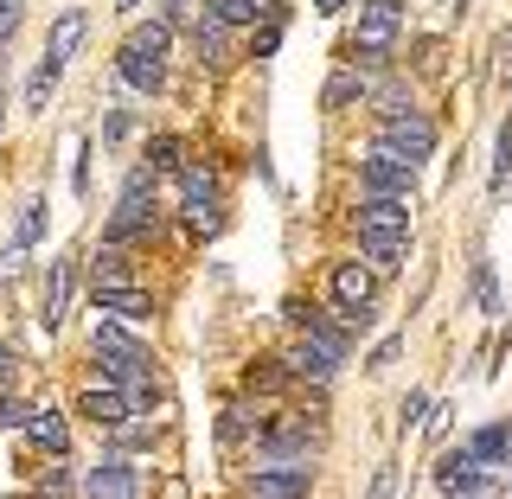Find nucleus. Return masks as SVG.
Segmentation results:
<instances>
[{
    "mask_svg": "<svg viewBox=\"0 0 512 499\" xmlns=\"http://www.w3.org/2000/svg\"><path fill=\"white\" fill-rule=\"evenodd\" d=\"M0 429H26V404L7 397V391H0Z\"/></svg>",
    "mask_w": 512,
    "mask_h": 499,
    "instance_id": "obj_27",
    "label": "nucleus"
},
{
    "mask_svg": "<svg viewBox=\"0 0 512 499\" xmlns=\"http://www.w3.org/2000/svg\"><path fill=\"white\" fill-rule=\"evenodd\" d=\"M436 487L448 499H474L480 487H487V468L468 455V448H455V455H442V468H436Z\"/></svg>",
    "mask_w": 512,
    "mask_h": 499,
    "instance_id": "obj_10",
    "label": "nucleus"
},
{
    "mask_svg": "<svg viewBox=\"0 0 512 499\" xmlns=\"http://www.w3.org/2000/svg\"><path fill=\"white\" fill-rule=\"evenodd\" d=\"M314 7H320V13H340V7H346V0H314Z\"/></svg>",
    "mask_w": 512,
    "mask_h": 499,
    "instance_id": "obj_35",
    "label": "nucleus"
},
{
    "mask_svg": "<svg viewBox=\"0 0 512 499\" xmlns=\"http://www.w3.org/2000/svg\"><path fill=\"white\" fill-rule=\"evenodd\" d=\"M359 244H365V256H372V269H384V276H391V269L404 263L410 237H372V231H359Z\"/></svg>",
    "mask_w": 512,
    "mask_h": 499,
    "instance_id": "obj_23",
    "label": "nucleus"
},
{
    "mask_svg": "<svg viewBox=\"0 0 512 499\" xmlns=\"http://www.w3.org/2000/svg\"><path fill=\"white\" fill-rule=\"evenodd\" d=\"M173 154H180V148H173V135H160L154 148H148V167H173Z\"/></svg>",
    "mask_w": 512,
    "mask_h": 499,
    "instance_id": "obj_31",
    "label": "nucleus"
},
{
    "mask_svg": "<svg viewBox=\"0 0 512 499\" xmlns=\"http://www.w3.org/2000/svg\"><path fill=\"white\" fill-rule=\"evenodd\" d=\"M90 346H96V359H103V378H109V384H122V378H141V372H154L148 346H141L135 333H122L116 320H96Z\"/></svg>",
    "mask_w": 512,
    "mask_h": 499,
    "instance_id": "obj_2",
    "label": "nucleus"
},
{
    "mask_svg": "<svg viewBox=\"0 0 512 499\" xmlns=\"http://www.w3.org/2000/svg\"><path fill=\"white\" fill-rule=\"evenodd\" d=\"M244 423H250V416H244V410H224V423H218V442H224V448H231L237 436H244Z\"/></svg>",
    "mask_w": 512,
    "mask_h": 499,
    "instance_id": "obj_29",
    "label": "nucleus"
},
{
    "mask_svg": "<svg viewBox=\"0 0 512 499\" xmlns=\"http://www.w3.org/2000/svg\"><path fill=\"white\" fill-rule=\"evenodd\" d=\"M333 308H340V314L372 308V269H359V263H340V269H333Z\"/></svg>",
    "mask_w": 512,
    "mask_h": 499,
    "instance_id": "obj_16",
    "label": "nucleus"
},
{
    "mask_svg": "<svg viewBox=\"0 0 512 499\" xmlns=\"http://www.w3.org/2000/svg\"><path fill=\"white\" fill-rule=\"evenodd\" d=\"M474 295H480V308H493V269H480V276H474Z\"/></svg>",
    "mask_w": 512,
    "mask_h": 499,
    "instance_id": "obj_32",
    "label": "nucleus"
},
{
    "mask_svg": "<svg viewBox=\"0 0 512 499\" xmlns=\"http://www.w3.org/2000/svg\"><path fill=\"white\" fill-rule=\"evenodd\" d=\"M378 148L404 154L410 167H416L423 154H436V122L416 116V109H384V122H378Z\"/></svg>",
    "mask_w": 512,
    "mask_h": 499,
    "instance_id": "obj_4",
    "label": "nucleus"
},
{
    "mask_svg": "<svg viewBox=\"0 0 512 499\" xmlns=\"http://www.w3.org/2000/svg\"><path fill=\"white\" fill-rule=\"evenodd\" d=\"M148 231H154V167L141 160V167L122 180V199H116V212L103 224V244H128V237H148Z\"/></svg>",
    "mask_w": 512,
    "mask_h": 499,
    "instance_id": "obj_1",
    "label": "nucleus"
},
{
    "mask_svg": "<svg viewBox=\"0 0 512 499\" xmlns=\"http://www.w3.org/2000/svg\"><path fill=\"white\" fill-rule=\"evenodd\" d=\"M7 372H13V346L0 340V378H7Z\"/></svg>",
    "mask_w": 512,
    "mask_h": 499,
    "instance_id": "obj_34",
    "label": "nucleus"
},
{
    "mask_svg": "<svg viewBox=\"0 0 512 499\" xmlns=\"http://www.w3.org/2000/svg\"><path fill=\"white\" fill-rule=\"evenodd\" d=\"M199 58H224V26L212 20V13L199 20Z\"/></svg>",
    "mask_w": 512,
    "mask_h": 499,
    "instance_id": "obj_26",
    "label": "nucleus"
},
{
    "mask_svg": "<svg viewBox=\"0 0 512 499\" xmlns=\"http://www.w3.org/2000/svg\"><path fill=\"white\" fill-rule=\"evenodd\" d=\"M180 199H186V218L192 224H212V212H218V180L205 167H186L180 173Z\"/></svg>",
    "mask_w": 512,
    "mask_h": 499,
    "instance_id": "obj_15",
    "label": "nucleus"
},
{
    "mask_svg": "<svg viewBox=\"0 0 512 499\" xmlns=\"http://www.w3.org/2000/svg\"><path fill=\"white\" fill-rule=\"evenodd\" d=\"M96 308L116 314V320H148L154 301L141 295V288H128V282H96Z\"/></svg>",
    "mask_w": 512,
    "mask_h": 499,
    "instance_id": "obj_17",
    "label": "nucleus"
},
{
    "mask_svg": "<svg viewBox=\"0 0 512 499\" xmlns=\"http://www.w3.org/2000/svg\"><path fill=\"white\" fill-rule=\"evenodd\" d=\"M84 32H90V13L84 7H64L58 20H52V39H45V64L64 71V64L77 58V45H84Z\"/></svg>",
    "mask_w": 512,
    "mask_h": 499,
    "instance_id": "obj_9",
    "label": "nucleus"
},
{
    "mask_svg": "<svg viewBox=\"0 0 512 499\" xmlns=\"http://www.w3.org/2000/svg\"><path fill=\"white\" fill-rule=\"evenodd\" d=\"M39 231H45V199H26L20 218H13L7 250H0V282H13V276L26 269V256H32V244H39Z\"/></svg>",
    "mask_w": 512,
    "mask_h": 499,
    "instance_id": "obj_6",
    "label": "nucleus"
},
{
    "mask_svg": "<svg viewBox=\"0 0 512 499\" xmlns=\"http://www.w3.org/2000/svg\"><path fill=\"white\" fill-rule=\"evenodd\" d=\"M461 448H468V455L480 461V468H506V461H512V423H493V429H474V436H468V442H461Z\"/></svg>",
    "mask_w": 512,
    "mask_h": 499,
    "instance_id": "obj_18",
    "label": "nucleus"
},
{
    "mask_svg": "<svg viewBox=\"0 0 512 499\" xmlns=\"http://www.w3.org/2000/svg\"><path fill=\"white\" fill-rule=\"evenodd\" d=\"M135 493H141V474L128 468L122 455H109V461L90 468V499H135Z\"/></svg>",
    "mask_w": 512,
    "mask_h": 499,
    "instance_id": "obj_13",
    "label": "nucleus"
},
{
    "mask_svg": "<svg viewBox=\"0 0 512 499\" xmlns=\"http://www.w3.org/2000/svg\"><path fill=\"white\" fill-rule=\"evenodd\" d=\"M352 96H365V84H359V71H340V77H333V84H327V109H346Z\"/></svg>",
    "mask_w": 512,
    "mask_h": 499,
    "instance_id": "obj_25",
    "label": "nucleus"
},
{
    "mask_svg": "<svg viewBox=\"0 0 512 499\" xmlns=\"http://www.w3.org/2000/svg\"><path fill=\"white\" fill-rule=\"evenodd\" d=\"M84 416L96 429H122L128 410H122V391H84Z\"/></svg>",
    "mask_w": 512,
    "mask_h": 499,
    "instance_id": "obj_20",
    "label": "nucleus"
},
{
    "mask_svg": "<svg viewBox=\"0 0 512 499\" xmlns=\"http://www.w3.org/2000/svg\"><path fill=\"white\" fill-rule=\"evenodd\" d=\"M314 487V461H269L256 468V499H308Z\"/></svg>",
    "mask_w": 512,
    "mask_h": 499,
    "instance_id": "obj_7",
    "label": "nucleus"
},
{
    "mask_svg": "<svg viewBox=\"0 0 512 499\" xmlns=\"http://www.w3.org/2000/svg\"><path fill=\"white\" fill-rule=\"evenodd\" d=\"M192 13V0H167V20H186Z\"/></svg>",
    "mask_w": 512,
    "mask_h": 499,
    "instance_id": "obj_33",
    "label": "nucleus"
},
{
    "mask_svg": "<svg viewBox=\"0 0 512 499\" xmlns=\"http://www.w3.org/2000/svg\"><path fill=\"white\" fill-rule=\"evenodd\" d=\"M263 13H276V0H212L218 26H250V20H263Z\"/></svg>",
    "mask_w": 512,
    "mask_h": 499,
    "instance_id": "obj_22",
    "label": "nucleus"
},
{
    "mask_svg": "<svg viewBox=\"0 0 512 499\" xmlns=\"http://www.w3.org/2000/svg\"><path fill=\"white\" fill-rule=\"evenodd\" d=\"M13 26H20V0H0V45L13 39Z\"/></svg>",
    "mask_w": 512,
    "mask_h": 499,
    "instance_id": "obj_30",
    "label": "nucleus"
},
{
    "mask_svg": "<svg viewBox=\"0 0 512 499\" xmlns=\"http://www.w3.org/2000/svg\"><path fill=\"white\" fill-rule=\"evenodd\" d=\"M141 7V0H116V13H135Z\"/></svg>",
    "mask_w": 512,
    "mask_h": 499,
    "instance_id": "obj_36",
    "label": "nucleus"
},
{
    "mask_svg": "<svg viewBox=\"0 0 512 499\" xmlns=\"http://www.w3.org/2000/svg\"><path fill=\"white\" fill-rule=\"evenodd\" d=\"M391 487H397V461H384V468L372 474V493L365 499H391Z\"/></svg>",
    "mask_w": 512,
    "mask_h": 499,
    "instance_id": "obj_28",
    "label": "nucleus"
},
{
    "mask_svg": "<svg viewBox=\"0 0 512 499\" xmlns=\"http://www.w3.org/2000/svg\"><path fill=\"white\" fill-rule=\"evenodd\" d=\"M26 436H32V448H45V455H64V448H71V423H64L58 410H26Z\"/></svg>",
    "mask_w": 512,
    "mask_h": 499,
    "instance_id": "obj_19",
    "label": "nucleus"
},
{
    "mask_svg": "<svg viewBox=\"0 0 512 499\" xmlns=\"http://www.w3.org/2000/svg\"><path fill=\"white\" fill-rule=\"evenodd\" d=\"M160 58H167V52H148V45H135V39H128V45H122V58H116L122 84H128V90H141V96H154L160 84H167V71H160Z\"/></svg>",
    "mask_w": 512,
    "mask_h": 499,
    "instance_id": "obj_8",
    "label": "nucleus"
},
{
    "mask_svg": "<svg viewBox=\"0 0 512 499\" xmlns=\"http://www.w3.org/2000/svg\"><path fill=\"white\" fill-rule=\"evenodd\" d=\"M71 282H77V263L71 256H52V276H45V327H64V314H71Z\"/></svg>",
    "mask_w": 512,
    "mask_h": 499,
    "instance_id": "obj_14",
    "label": "nucleus"
},
{
    "mask_svg": "<svg viewBox=\"0 0 512 499\" xmlns=\"http://www.w3.org/2000/svg\"><path fill=\"white\" fill-rule=\"evenodd\" d=\"M397 32H404V7L397 0H365L359 7V32H352V52L365 64H384L397 45Z\"/></svg>",
    "mask_w": 512,
    "mask_h": 499,
    "instance_id": "obj_3",
    "label": "nucleus"
},
{
    "mask_svg": "<svg viewBox=\"0 0 512 499\" xmlns=\"http://www.w3.org/2000/svg\"><path fill=\"white\" fill-rule=\"evenodd\" d=\"M96 282H128V256H122V244H103V250H96Z\"/></svg>",
    "mask_w": 512,
    "mask_h": 499,
    "instance_id": "obj_24",
    "label": "nucleus"
},
{
    "mask_svg": "<svg viewBox=\"0 0 512 499\" xmlns=\"http://www.w3.org/2000/svg\"><path fill=\"white\" fill-rule=\"evenodd\" d=\"M263 455L269 461H314V436L301 416H288V423H269L263 429Z\"/></svg>",
    "mask_w": 512,
    "mask_h": 499,
    "instance_id": "obj_11",
    "label": "nucleus"
},
{
    "mask_svg": "<svg viewBox=\"0 0 512 499\" xmlns=\"http://www.w3.org/2000/svg\"><path fill=\"white\" fill-rule=\"evenodd\" d=\"M365 192L372 199H416V167L404 154H391V148H372V160H365Z\"/></svg>",
    "mask_w": 512,
    "mask_h": 499,
    "instance_id": "obj_5",
    "label": "nucleus"
},
{
    "mask_svg": "<svg viewBox=\"0 0 512 499\" xmlns=\"http://www.w3.org/2000/svg\"><path fill=\"white\" fill-rule=\"evenodd\" d=\"M288 365H295V372H301V378H314V384H327L333 372H340V359H327V352H320L314 340H301L295 352H288Z\"/></svg>",
    "mask_w": 512,
    "mask_h": 499,
    "instance_id": "obj_21",
    "label": "nucleus"
},
{
    "mask_svg": "<svg viewBox=\"0 0 512 499\" xmlns=\"http://www.w3.org/2000/svg\"><path fill=\"white\" fill-rule=\"evenodd\" d=\"M359 231H372V237H410V205L404 199H372V192H365Z\"/></svg>",
    "mask_w": 512,
    "mask_h": 499,
    "instance_id": "obj_12",
    "label": "nucleus"
}]
</instances>
